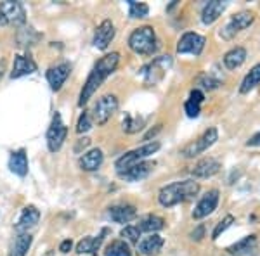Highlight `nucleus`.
Wrapping results in <instances>:
<instances>
[{
	"label": "nucleus",
	"mask_w": 260,
	"mask_h": 256,
	"mask_svg": "<svg viewBox=\"0 0 260 256\" xmlns=\"http://www.w3.org/2000/svg\"><path fill=\"white\" fill-rule=\"evenodd\" d=\"M120 62V54L118 52H111V54H106L104 57L95 62V66L92 68L90 75L87 77L85 83L82 87V92H80V97H78V106H85L87 102L90 100L92 95L95 94V90L103 85V82L106 80L113 71L116 69Z\"/></svg>",
	"instance_id": "obj_1"
},
{
	"label": "nucleus",
	"mask_w": 260,
	"mask_h": 256,
	"mask_svg": "<svg viewBox=\"0 0 260 256\" xmlns=\"http://www.w3.org/2000/svg\"><path fill=\"white\" fill-rule=\"evenodd\" d=\"M200 192V184L194 180H182V182H174L169 186L161 187L158 192V201L163 208H172L175 204L186 203L192 199Z\"/></svg>",
	"instance_id": "obj_2"
},
{
	"label": "nucleus",
	"mask_w": 260,
	"mask_h": 256,
	"mask_svg": "<svg viewBox=\"0 0 260 256\" xmlns=\"http://www.w3.org/2000/svg\"><path fill=\"white\" fill-rule=\"evenodd\" d=\"M128 47L132 52L141 54V56H149V54L156 52L158 40H156L154 28L153 26L136 28L128 36Z\"/></svg>",
	"instance_id": "obj_3"
},
{
	"label": "nucleus",
	"mask_w": 260,
	"mask_h": 256,
	"mask_svg": "<svg viewBox=\"0 0 260 256\" xmlns=\"http://www.w3.org/2000/svg\"><path fill=\"white\" fill-rule=\"evenodd\" d=\"M158 149H160V142H148V144L141 145V148L128 151V153H125L121 158L116 159V163H115L116 171H118V173H123L125 170H128V168H132L134 165L141 163L142 159L149 158L151 154H154Z\"/></svg>",
	"instance_id": "obj_4"
},
{
	"label": "nucleus",
	"mask_w": 260,
	"mask_h": 256,
	"mask_svg": "<svg viewBox=\"0 0 260 256\" xmlns=\"http://www.w3.org/2000/svg\"><path fill=\"white\" fill-rule=\"evenodd\" d=\"M172 64H174V61H172L170 56H160L156 59H153L142 69L144 83L146 85H156V83H160L165 78L167 71L172 68Z\"/></svg>",
	"instance_id": "obj_5"
},
{
	"label": "nucleus",
	"mask_w": 260,
	"mask_h": 256,
	"mask_svg": "<svg viewBox=\"0 0 260 256\" xmlns=\"http://www.w3.org/2000/svg\"><path fill=\"white\" fill-rule=\"evenodd\" d=\"M26 23V12L21 2H2L0 4V26H7V24H14L21 26Z\"/></svg>",
	"instance_id": "obj_6"
},
{
	"label": "nucleus",
	"mask_w": 260,
	"mask_h": 256,
	"mask_svg": "<svg viewBox=\"0 0 260 256\" xmlns=\"http://www.w3.org/2000/svg\"><path fill=\"white\" fill-rule=\"evenodd\" d=\"M66 137H68V128L62 123L59 113H54L50 127L47 130V148L50 153H57L62 148V144H64Z\"/></svg>",
	"instance_id": "obj_7"
},
{
	"label": "nucleus",
	"mask_w": 260,
	"mask_h": 256,
	"mask_svg": "<svg viewBox=\"0 0 260 256\" xmlns=\"http://www.w3.org/2000/svg\"><path fill=\"white\" fill-rule=\"evenodd\" d=\"M253 21H255L253 12H248V11L238 12V14L231 16V19L224 24V28L220 30V36L224 40H231L233 36H236L240 31L246 30V28H248Z\"/></svg>",
	"instance_id": "obj_8"
},
{
	"label": "nucleus",
	"mask_w": 260,
	"mask_h": 256,
	"mask_svg": "<svg viewBox=\"0 0 260 256\" xmlns=\"http://www.w3.org/2000/svg\"><path fill=\"white\" fill-rule=\"evenodd\" d=\"M217 140H219V132H217V128L212 127V128H208L200 138H196L194 142L187 144L180 154H182L184 158H194V156H198V154L210 149Z\"/></svg>",
	"instance_id": "obj_9"
},
{
	"label": "nucleus",
	"mask_w": 260,
	"mask_h": 256,
	"mask_svg": "<svg viewBox=\"0 0 260 256\" xmlns=\"http://www.w3.org/2000/svg\"><path fill=\"white\" fill-rule=\"evenodd\" d=\"M116 109H118V99H116V95L113 94L103 95L101 99H98V102L94 106V121L98 125H106L108 120L116 113Z\"/></svg>",
	"instance_id": "obj_10"
},
{
	"label": "nucleus",
	"mask_w": 260,
	"mask_h": 256,
	"mask_svg": "<svg viewBox=\"0 0 260 256\" xmlns=\"http://www.w3.org/2000/svg\"><path fill=\"white\" fill-rule=\"evenodd\" d=\"M205 36L198 35V33L187 31L180 36V40L177 42V54H192V56H200L205 49Z\"/></svg>",
	"instance_id": "obj_11"
},
{
	"label": "nucleus",
	"mask_w": 260,
	"mask_h": 256,
	"mask_svg": "<svg viewBox=\"0 0 260 256\" xmlns=\"http://www.w3.org/2000/svg\"><path fill=\"white\" fill-rule=\"evenodd\" d=\"M219 206V191L217 189H210L208 192H205V196H201L198 204L192 209V218L194 220H201V218L212 215Z\"/></svg>",
	"instance_id": "obj_12"
},
{
	"label": "nucleus",
	"mask_w": 260,
	"mask_h": 256,
	"mask_svg": "<svg viewBox=\"0 0 260 256\" xmlns=\"http://www.w3.org/2000/svg\"><path fill=\"white\" fill-rule=\"evenodd\" d=\"M115 35H116L115 24L110 19H104L94 33V47L99 50H106L110 47L113 39H115Z\"/></svg>",
	"instance_id": "obj_13"
},
{
	"label": "nucleus",
	"mask_w": 260,
	"mask_h": 256,
	"mask_svg": "<svg viewBox=\"0 0 260 256\" xmlns=\"http://www.w3.org/2000/svg\"><path fill=\"white\" fill-rule=\"evenodd\" d=\"M70 73H71L70 62H61V64H56V66H52V68H49L47 73H45V77H47L50 89L56 90V92L61 90V87L64 85V82L68 80Z\"/></svg>",
	"instance_id": "obj_14"
},
{
	"label": "nucleus",
	"mask_w": 260,
	"mask_h": 256,
	"mask_svg": "<svg viewBox=\"0 0 260 256\" xmlns=\"http://www.w3.org/2000/svg\"><path fill=\"white\" fill-rule=\"evenodd\" d=\"M40 220V211L37 209V206H24L23 211H21L19 215V220L18 224H16V232L18 234H26L28 230H31L33 227H37Z\"/></svg>",
	"instance_id": "obj_15"
},
{
	"label": "nucleus",
	"mask_w": 260,
	"mask_h": 256,
	"mask_svg": "<svg viewBox=\"0 0 260 256\" xmlns=\"http://www.w3.org/2000/svg\"><path fill=\"white\" fill-rule=\"evenodd\" d=\"M219 171H220V161L208 156V158L200 159L194 165V168L191 170V173L194 175L196 178H208V177H213L215 173H219Z\"/></svg>",
	"instance_id": "obj_16"
},
{
	"label": "nucleus",
	"mask_w": 260,
	"mask_h": 256,
	"mask_svg": "<svg viewBox=\"0 0 260 256\" xmlns=\"http://www.w3.org/2000/svg\"><path fill=\"white\" fill-rule=\"evenodd\" d=\"M154 165H156L154 161H141V163H137V165H134L132 168H128V170H125L123 173H118V175L123 180H127V182H139V180L146 178L151 171L154 170Z\"/></svg>",
	"instance_id": "obj_17"
},
{
	"label": "nucleus",
	"mask_w": 260,
	"mask_h": 256,
	"mask_svg": "<svg viewBox=\"0 0 260 256\" xmlns=\"http://www.w3.org/2000/svg\"><path fill=\"white\" fill-rule=\"evenodd\" d=\"M35 71H37V62L30 56H16L14 66H12L11 71V78L16 80L21 77H26V75H31Z\"/></svg>",
	"instance_id": "obj_18"
},
{
	"label": "nucleus",
	"mask_w": 260,
	"mask_h": 256,
	"mask_svg": "<svg viewBox=\"0 0 260 256\" xmlns=\"http://www.w3.org/2000/svg\"><path fill=\"white\" fill-rule=\"evenodd\" d=\"M108 215L115 224H128L137 216V209L132 204H116V206L110 208Z\"/></svg>",
	"instance_id": "obj_19"
},
{
	"label": "nucleus",
	"mask_w": 260,
	"mask_h": 256,
	"mask_svg": "<svg viewBox=\"0 0 260 256\" xmlns=\"http://www.w3.org/2000/svg\"><path fill=\"white\" fill-rule=\"evenodd\" d=\"M103 161H104L103 151L95 148V149H90L89 153H85L83 156H80V159H78V165H80V168L83 171H95L101 168Z\"/></svg>",
	"instance_id": "obj_20"
},
{
	"label": "nucleus",
	"mask_w": 260,
	"mask_h": 256,
	"mask_svg": "<svg viewBox=\"0 0 260 256\" xmlns=\"http://www.w3.org/2000/svg\"><path fill=\"white\" fill-rule=\"evenodd\" d=\"M9 170L18 177H26L28 175V156L24 149H18L11 153L9 158Z\"/></svg>",
	"instance_id": "obj_21"
},
{
	"label": "nucleus",
	"mask_w": 260,
	"mask_h": 256,
	"mask_svg": "<svg viewBox=\"0 0 260 256\" xmlns=\"http://www.w3.org/2000/svg\"><path fill=\"white\" fill-rule=\"evenodd\" d=\"M225 7H228V4L220 2V0H212V2H208L207 6L203 7V11H201V21H203V24L215 23V21L220 18L222 12L225 11Z\"/></svg>",
	"instance_id": "obj_22"
},
{
	"label": "nucleus",
	"mask_w": 260,
	"mask_h": 256,
	"mask_svg": "<svg viewBox=\"0 0 260 256\" xmlns=\"http://www.w3.org/2000/svg\"><path fill=\"white\" fill-rule=\"evenodd\" d=\"M163 237H160L158 234H149L148 237H144L139 242V253L144 256H153L158 254L163 247Z\"/></svg>",
	"instance_id": "obj_23"
},
{
	"label": "nucleus",
	"mask_w": 260,
	"mask_h": 256,
	"mask_svg": "<svg viewBox=\"0 0 260 256\" xmlns=\"http://www.w3.org/2000/svg\"><path fill=\"white\" fill-rule=\"evenodd\" d=\"M255 246H257V236H246V237H243L241 241L229 246L228 251H229V254H233V256H245V254H250L251 251L255 249Z\"/></svg>",
	"instance_id": "obj_24"
},
{
	"label": "nucleus",
	"mask_w": 260,
	"mask_h": 256,
	"mask_svg": "<svg viewBox=\"0 0 260 256\" xmlns=\"http://www.w3.org/2000/svg\"><path fill=\"white\" fill-rule=\"evenodd\" d=\"M246 49L245 47H233L229 52H225L224 56V64L228 69H236L240 68L243 62L246 61Z\"/></svg>",
	"instance_id": "obj_25"
},
{
	"label": "nucleus",
	"mask_w": 260,
	"mask_h": 256,
	"mask_svg": "<svg viewBox=\"0 0 260 256\" xmlns=\"http://www.w3.org/2000/svg\"><path fill=\"white\" fill-rule=\"evenodd\" d=\"M108 230H103V234L98 237H83L80 242L77 244V253L78 254H94L98 253L99 246L103 244V239H104V234Z\"/></svg>",
	"instance_id": "obj_26"
},
{
	"label": "nucleus",
	"mask_w": 260,
	"mask_h": 256,
	"mask_svg": "<svg viewBox=\"0 0 260 256\" xmlns=\"http://www.w3.org/2000/svg\"><path fill=\"white\" fill-rule=\"evenodd\" d=\"M31 242H33V237L30 232L18 234V237L14 239V242H12V246H11L9 256H26Z\"/></svg>",
	"instance_id": "obj_27"
},
{
	"label": "nucleus",
	"mask_w": 260,
	"mask_h": 256,
	"mask_svg": "<svg viewBox=\"0 0 260 256\" xmlns=\"http://www.w3.org/2000/svg\"><path fill=\"white\" fill-rule=\"evenodd\" d=\"M165 227V220L158 215H146L144 218H141L139 222V230H144V232L149 234H156L158 230H161Z\"/></svg>",
	"instance_id": "obj_28"
},
{
	"label": "nucleus",
	"mask_w": 260,
	"mask_h": 256,
	"mask_svg": "<svg viewBox=\"0 0 260 256\" xmlns=\"http://www.w3.org/2000/svg\"><path fill=\"white\" fill-rule=\"evenodd\" d=\"M258 83H260V62H258V64H255L253 68L248 71V75L243 78L240 92H241V94H248V92L253 90Z\"/></svg>",
	"instance_id": "obj_29"
},
{
	"label": "nucleus",
	"mask_w": 260,
	"mask_h": 256,
	"mask_svg": "<svg viewBox=\"0 0 260 256\" xmlns=\"http://www.w3.org/2000/svg\"><path fill=\"white\" fill-rule=\"evenodd\" d=\"M104 254L106 256H132V251H130L127 242L118 239V241H113L108 244Z\"/></svg>",
	"instance_id": "obj_30"
},
{
	"label": "nucleus",
	"mask_w": 260,
	"mask_h": 256,
	"mask_svg": "<svg viewBox=\"0 0 260 256\" xmlns=\"http://www.w3.org/2000/svg\"><path fill=\"white\" fill-rule=\"evenodd\" d=\"M128 16L132 19H139V18H146L149 14V7L142 2H134V0H128Z\"/></svg>",
	"instance_id": "obj_31"
},
{
	"label": "nucleus",
	"mask_w": 260,
	"mask_h": 256,
	"mask_svg": "<svg viewBox=\"0 0 260 256\" xmlns=\"http://www.w3.org/2000/svg\"><path fill=\"white\" fill-rule=\"evenodd\" d=\"M39 40V33H35L33 28H23L18 33V44L19 45H33Z\"/></svg>",
	"instance_id": "obj_32"
},
{
	"label": "nucleus",
	"mask_w": 260,
	"mask_h": 256,
	"mask_svg": "<svg viewBox=\"0 0 260 256\" xmlns=\"http://www.w3.org/2000/svg\"><path fill=\"white\" fill-rule=\"evenodd\" d=\"M142 125H144V118H132L130 115H127L123 118V123H121V127L127 133H136L139 132L142 128Z\"/></svg>",
	"instance_id": "obj_33"
},
{
	"label": "nucleus",
	"mask_w": 260,
	"mask_h": 256,
	"mask_svg": "<svg viewBox=\"0 0 260 256\" xmlns=\"http://www.w3.org/2000/svg\"><path fill=\"white\" fill-rule=\"evenodd\" d=\"M196 83L205 90H215L220 87V80L213 78L212 75H201V77H198V80H196Z\"/></svg>",
	"instance_id": "obj_34"
},
{
	"label": "nucleus",
	"mask_w": 260,
	"mask_h": 256,
	"mask_svg": "<svg viewBox=\"0 0 260 256\" xmlns=\"http://www.w3.org/2000/svg\"><path fill=\"white\" fill-rule=\"evenodd\" d=\"M233 224H234V216L233 215H228V216L224 218V220H220L219 224H217L215 229H213V232H212V239H213V241H215V239H219L220 234L225 232V230H228Z\"/></svg>",
	"instance_id": "obj_35"
},
{
	"label": "nucleus",
	"mask_w": 260,
	"mask_h": 256,
	"mask_svg": "<svg viewBox=\"0 0 260 256\" xmlns=\"http://www.w3.org/2000/svg\"><path fill=\"white\" fill-rule=\"evenodd\" d=\"M121 237L127 239L128 242H132V244H136V242H139L141 230L134 225H127L125 229H121Z\"/></svg>",
	"instance_id": "obj_36"
},
{
	"label": "nucleus",
	"mask_w": 260,
	"mask_h": 256,
	"mask_svg": "<svg viewBox=\"0 0 260 256\" xmlns=\"http://www.w3.org/2000/svg\"><path fill=\"white\" fill-rule=\"evenodd\" d=\"M92 128V118L89 115V111H83L82 116L78 118V123H77V132L78 133H83V132H89Z\"/></svg>",
	"instance_id": "obj_37"
},
{
	"label": "nucleus",
	"mask_w": 260,
	"mask_h": 256,
	"mask_svg": "<svg viewBox=\"0 0 260 256\" xmlns=\"http://www.w3.org/2000/svg\"><path fill=\"white\" fill-rule=\"evenodd\" d=\"M184 111H186V115L189 116V118H198L201 107H200V104L192 102V100H187V102L184 104Z\"/></svg>",
	"instance_id": "obj_38"
},
{
	"label": "nucleus",
	"mask_w": 260,
	"mask_h": 256,
	"mask_svg": "<svg viewBox=\"0 0 260 256\" xmlns=\"http://www.w3.org/2000/svg\"><path fill=\"white\" fill-rule=\"evenodd\" d=\"M189 237L192 239V241H201V239L205 237V225L196 227V229L189 234Z\"/></svg>",
	"instance_id": "obj_39"
},
{
	"label": "nucleus",
	"mask_w": 260,
	"mask_h": 256,
	"mask_svg": "<svg viewBox=\"0 0 260 256\" xmlns=\"http://www.w3.org/2000/svg\"><path fill=\"white\" fill-rule=\"evenodd\" d=\"M189 100H192V102H196V104H201L205 100L203 92H201L200 89H192L191 94H189Z\"/></svg>",
	"instance_id": "obj_40"
},
{
	"label": "nucleus",
	"mask_w": 260,
	"mask_h": 256,
	"mask_svg": "<svg viewBox=\"0 0 260 256\" xmlns=\"http://www.w3.org/2000/svg\"><path fill=\"white\" fill-rule=\"evenodd\" d=\"M246 145H248V148H258L260 145V132L255 133V135L246 142Z\"/></svg>",
	"instance_id": "obj_41"
},
{
	"label": "nucleus",
	"mask_w": 260,
	"mask_h": 256,
	"mask_svg": "<svg viewBox=\"0 0 260 256\" xmlns=\"http://www.w3.org/2000/svg\"><path fill=\"white\" fill-rule=\"evenodd\" d=\"M71 246H73V242H71V239H66V241H62V242H61L59 251H61V253H68V251L71 249Z\"/></svg>",
	"instance_id": "obj_42"
},
{
	"label": "nucleus",
	"mask_w": 260,
	"mask_h": 256,
	"mask_svg": "<svg viewBox=\"0 0 260 256\" xmlns=\"http://www.w3.org/2000/svg\"><path fill=\"white\" fill-rule=\"evenodd\" d=\"M90 144V138H80V140H78V145H77V148H75V151H77V153H80V149L82 148H87V145H89Z\"/></svg>",
	"instance_id": "obj_43"
},
{
	"label": "nucleus",
	"mask_w": 260,
	"mask_h": 256,
	"mask_svg": "<svg viewBox=\"0 0 260 256\" xmlns=\"http://www.w3.org/2000/svg\"><path fill=\"white\" fill-rule=\"evenodd\" d=\"M160 130H161V125H156V128L149 130V132H148V133H146V135H144V140H149V138H151V137H154V135H156V133H158V132H160Z\"/></svg>",
	"instance_id": "obj_44"
}]
</instances>
